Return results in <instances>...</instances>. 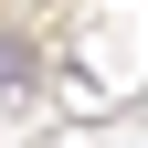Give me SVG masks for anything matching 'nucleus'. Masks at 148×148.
<instances>
[{
  "mask_svg": "<svg viewBox=\"0 0 148 148\" xmlns=\"http://www.w3.org/2000/svg\"><path fill=\"white\" fill-rule=\"evenodd\" d=\"M21 85H32V42H21V32H0V95H21Z\"/></svg>",
  "mask_w": 148,
  "mask_h": 148,
  "instance_id": "obj_1",
  "label": "nucleus"
}]
</instances>
